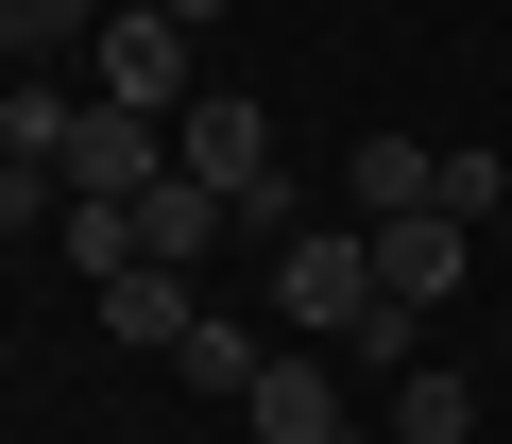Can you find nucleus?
I'll return each mask as SVG.
<instances>
[{
    "label": "nucleus",
    "instance_id": "f3484780",
    "mask_svg": "<svg viewBox=\"0 0 512 444\" xmlns=\"http://www.w3.org/2000/svg\"><path fill=\"white\" fill-rule=\"evenodd\" d=\"M0 257H18V240H0Z\"/></svg>",
    "mask_w": 512,
    "mask_h": 444
},
{
    "label": "nucleus",
    "instance_id": "f257e3e1",
    "mask_svg": "<svg viewBox=\"0 0 512 444\" xmlns=\"http://www.w3.org/2000/svg\"><path fill=\"white\" fill-rule=\"evenodd\" d=\"M188 69H205V35H188V18H154V0H103V35H86V86H103V103L188 120V103H205Z\"/></svg>",
    "mask_w": 512,
    "mask_h": 444
},
{
    "label": "nucleus",
    "instance_id": "423d86ee",
    "mask_svg": "<svg viewBox=\"0 0 512 444\" xmlns=\"http://www.w3.org/2000/svg\"><path fill=\"white\" fill-rule=\"evenodd\" d=\"M222 222H239V205H222V188H188V171H154V188H137V205H120V240H137V257H154V274H205V240H222Z\"/></svg>",
    "mask_w": 512,
    "mask_h": 444
},
{
    "label": "nucleus",
    "instance_id": "1a4fd4ad",
    "mask_svg": "<svg viewBox=\"0 0 512 444\" xmlns=\"http://www.w3.org/2000/svg\"><path fill=\"white\" fill-rule=\"evenodd\" d=\"M342 205H359V222H410V205H444V154H427V137H359V154H342Z\"/></svg>",
    "mask_w": 512,
    "mask_h": 444
},
{
    "label": "nucleus",
    "instance_id": "0eeeda50",
    "mask_svg": "<svg viewBox=\"0 0 512 444\" xmlns=\"http://www.w3.org/2000/svg\"><path fill=\"white\" fill-rule=\"evenodd\" d=\"M239 427H256V444H359V427H342V376H325V359H256Z\"/></svg>",
    "mask_w": 512,
    "mask_h": 444
},
{
    "label": "nucleus",
    "instance_id": "f8f14e48",
    "mask_svg": "<svg viewBox=\"0 0 512 444\" xmlns=\"http://www.w3.org/2000/svg\"><path fill=\"white\" fill-rule=\"evenodd\" d=\"M342 359H376V376H410V359H427V308H393V291H376V308L342 325Z\"/></svg>",
    "mask_w": 512,
    "mask_h": 444
},
{
    "label": "nucleus",
    "instance_id": "20e7f679",
    "mask_svg": "<svg viewBox=\"0 0 512 444\" xmlns=\"http://www.w3.org/2000/svg\"><path fill=\"white\" fill-rule=\"evenodd\" d=\"M274 308H291L308 342H342V325L376 308V240H359V222H308V240L274 257Z\"/></svg>",
    "mask_w": 512,
    "mask_h": 444
},
{
    "label": "nucleus",
    "instance_id": "7ed1b4c3",
    "mask_svg": "<svg viewBox=\"0 0 512 444\" xmlns=\"http://www.w3.org/2000/svg\"><path fill=\"white\" fill-rule=\"evenodd\" d=\"M171 171H188V188H222V205L274 188V120H256V86H205V103L171 120Z\"/></svg>",
    "mask_w": 512,
    "mask_h": 444
},
{
    "label": "nucleus",
    "instance_id": "f03ea898",
    "mask_svg": "<svg viewBox=\"0 0 512 444\" xmlns=\"http://www.w3.org/2000/svg\"><path fill=\"white\" fill-rule=\"evenodd\" d=\"M52 171H69V205H137V188L171 171V120H137V103H103V86H86V103H69V154H52Z\"/></svg>",
    "mask_w": 512,
    "mask_h": 444
},
{
    "label": "nucleus",
    "instance_id": "dca6fc26",
    "mask_svg": "<svg viewBox=\"0 0 512 444\" xmlns=\"http://www.w3.org/2000/svg\"><path fill=\"white\" fill-rule=\"evenodd\" d=\"M154 18H188V35H205V18H222V0H154Z\"/></svg>",
    "mask_w": 512,
    "mask_h": 444
},
{
    "label": "nucleus",
    "instance_id": "39448f33",
    "mask_svg": "<svg viewBox=\"0 0 512 444\" xmlns=\"http://www.w3.org/2000/svg\"><path fill=\"white\" fill-rule=\"evenodd\" d=\"M359 240H376V291H393V308H444V291H461V240H478V222L410 205V222H359Z\"/></svg>",
    "mask_w": 512,
    "mask_h": 444
},
{
    "label": "nucleus",
    "instance_id": "2eb2a0df",
    "mask_svg": "<svg viewBox=\"0 0 512 444\" xmlns=\"http://www.w3.org/2000/svg\"><path fill=\"white\" fill-rule=\"evenodd\" d=\"M188 376H205V393H256V342H239V325L205 308V325H188Z\"/></svg>",
    "mask_w": 512,
    "mask_h": 444
},
{
    "label": "nucleus",
    "instance_id": "9b49d317",
    "mask_svg": "<svg viewBox=\"0 0 512 444\" xmlns=\"http://www.w3.org/2000/svg\"><path fill=\"white\" fill-rule=\"evenodd\" d=\"M86 0H0V52H18V69H86Z\"/></svg>",
    "mask_w": 512,
    "mask_h": 444
},
{
    "label": "nucleus",
    "instance_id": "6e6552de",
    "mask_svg": "<svg viewBox=\"0 0 512 444\" xmlns=\"http://www.w3.org/2000/svg\"><path fill=\"white\" fill-rule=\"evenodd\" d=\"M188 325H205V274H103V342H137V359H188Z\"/></svg>",
    "mask_w": 512,
    "mask_h": 444
},
{
    "label": "nucleus",
    "instance_id": "9d476101",
    "mask_svg": "<svg viewBox=\"0 0 512 444\" xmlns=\"http://www.w3.org/2000/svg\"><path fill=\"white\" fill-rule=\"evenodd\" d=\"M393 444H478V393H461V359H410V376H393Z\"/></svg>",
    "mask_w": 512,
    "mask_h": 444
},
{
    "label": "nucleus",
    "instance_id": "ddd939ff",
    "mask_svg": "<svg viewBox=\"0 0 512 444\" xmlns=\"http://www.w3.org/2000/svg\"><path fill=\"white\" fill-rule=\"evenodd\" d=\"M0 154H69V86H0Z\"/></svg>",
    "mask_w": 512,
    "mask_h": 444
},
{
    "label": "nucleus",
    "instance_id": "4468645a",
    "mask_svg": "<svg viewBox=\"0 0 512 444\" xmlns=\"http://www.w3.org/2000/svg\"><path fill=\"white\" fill-rule=\"evenodd\" d=\"M495 205H512V154L461 137V154H444V222H495Z\"/></svg>",
    "mask_w": 512,
    "mask_h": 444
}]
</instances>
